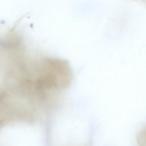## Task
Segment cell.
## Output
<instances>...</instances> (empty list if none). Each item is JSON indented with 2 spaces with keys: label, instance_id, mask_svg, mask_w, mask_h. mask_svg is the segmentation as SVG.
<instances>
[{
  "label": "cell",
  "instance_id": "7a4b0ae2",
  "mask_svg": "<svg viewBox=\"0 0 146 146\" xmlns=\"http://www.w3.org/2000/svg\"><path fill=\"white\" fill-rule=\"evenodd\" d=\"M137 1H139L144 4L146 5V0H133Z\"/></svg>",
  "mask_w": 146,
  "mask_h": 146
},
{
  "label": "cell",
  "instance_id": "6da1fadb",
  "mask_svg": "<svg viewBox=\"0 0 146 146\" xmlns=\"http://www.w3.org/2000/svg\"><path fill=\"white\" fill-rule=\"evenodd\" d=\"M137 143L140 146H146V124L138 131L136 136Z\"/></svg>",
  "mask_w": 146,
  "mask_h": 146
}]
</instances>
